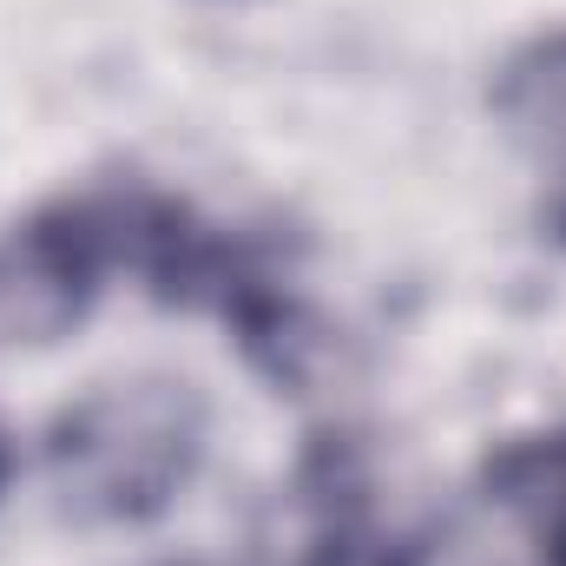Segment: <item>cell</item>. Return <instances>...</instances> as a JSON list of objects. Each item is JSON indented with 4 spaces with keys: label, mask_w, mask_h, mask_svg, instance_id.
Instances as JSON below:
<instances>
[{
    "label": "cell",
    "mask_w": 566,
    "mask_h": 566,
    "mask_svg": "<svg viewBox=\"0 0 566 566\" xmlns=\"http://www.w3.org/2000/svg\"><path fill=\"white\" fill-rule=\"evenodd\" d=\"M113 264V218L106 191L53 198L0 244V336L53 343L86 323L93 296L106 290Z\"/></svg>",
    "instance_id": "obj_2"
},
{
    "label": "cell",
    "mask_w": 566,
    "mask_h": 566,
    "mask_svg": "<svg viewBox=\"0 0 566 566\" xmlns=\"http://www.w3.org/2000/svg\"><path fill=\"white\" fill-rule=\"evenodd\" d=\"M481 494L527 541L534 566H566V428L501 441L481 461Z\"/></svg>",
    "instance_id": "obj_4"
},
{
    "label": "cell",
    "mask_w": 566,
    "mask_h": 566,
    "mask_svg": "<svg viewBox=\"0 0 566 566\" xmlns=\"http://www.w3.org/2000/svg\"><path fill=\"white\" fill-rule=\"evenodd\" d=\"M211 409L198 382L139 369L86 389L46 428V488L53 507L80 527H145L185 501L205 468Z\"/></svg>",
    "instance_id": "obj_1"
},
{
    "label": "cell",
    "mask_w": 566,
    "mask_h": 566,
    "mask_svg": "<svg viewBox=\"0 0 566 566\" xmlns=\"http://www.w3.org/2000/svg\"><path fill=\"white\" fill-rule=\"evenodd\" d=\"M0 481H7V454H0Z\"/></svg>",
    "instance_id": "obj_5"
},
{
    "label": "cell",
    "mask_w": 566,
    "mask_h": 566,
    "mask_svg": "<svg viewBox=\"0 0 566 566\" xmlns=\"http://www.w3.org/2000/svg\"><path fill=\"white\" fill-rule=\"evenodd\" d=\"M494 119L541 185V218L566 244V27L534 33L494 73Z\"/></svg>",
    "instance_id": "obj_3"
}]
</instances>
